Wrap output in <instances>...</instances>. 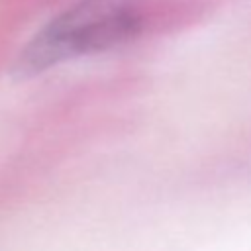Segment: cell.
<instances>
[{
    "label": "cell",
    "mask_w": 251,
    "mask_h": 251,
    "mask_svg": "<svg viewBox=\"0 0 251 251\" xmlns=\"http://www.w3.org/2000/svg\"><path fill=\"white\" fill-rule=\"evenodd\" d=\"M141 29L137 0H76L47 22L18 55L12 73L35 76L65 61L114 49Z\"/></svg>",
    "instance_id": "1"
}]
</instances>
